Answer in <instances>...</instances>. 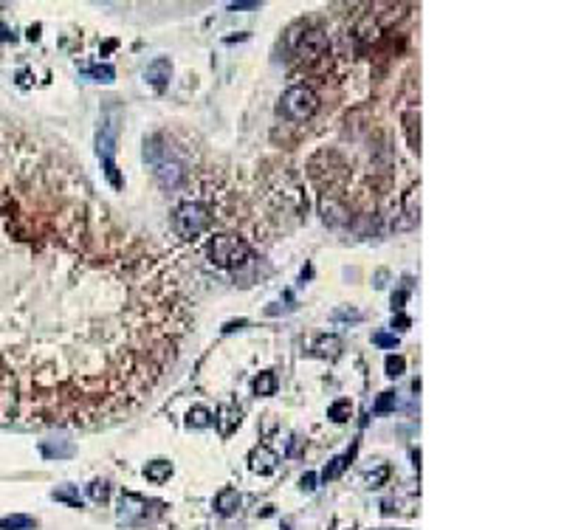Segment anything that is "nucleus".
Returning <instances> with one entry per match:
<instances>
[{
  "instance_id": "nucleus-1",
  "label": "nucleus",
  "mask_w": 564,
  "mask_h": 530,
  "mask_svg": "<svg viewBox=\"0 0 564 530\" xmlns=\"http://www.w3.org/2000/svg\"><path fill=\"white\" fill-rule=\"evenodd\" d=\"M212 223H215V215H212V206L203 200H183L178 209L172 212V226L175 235L183 240H195L203 232H209Z\"/></svg>"
},
{
  "instance_id": "nucleus-2",
  "label": "nucleus",
  "mask_w": 564,
  "mask_h": 530,
  "mask_svg": "<svg viewBox=\"0 0 564 530\" xmlns=\"http://www.w3.org/2000/svg\"><path fill=\"white\" fill-rule=\"evenodd\" d=\"M206 257L218 268H240L251 260V246L238 235H218L206 243Z\"/></svg>"
},
{
  "instance_id": "nucleus-3",
  "label": "nucleus",
  "mask_w": 564,
  "mask_h": 530,
  "mask_svg": "<svg viewBox=\"0 0 564 530\" xmlns=\"http://www.w3.org/2000/svg\"><path fill=\"white\" fill-rule=\"evenodd\" d=\"M316 110H319V94L305 82L291 85L285 94L279 96V105H277V113L288 122H308Z\"/></svg>"
},
{
  "instance_id": "nucleus-4",
  "label": "nucleus",
  "mask_w": 564,
  "mask_h": 530,
  "mask_svg": "<svg viewBox=\"0 0 564 530\" xmlns=\"http://www.w3.org/2000/svg\"><path fill=\"white\" fill-rule=\"evenodd\" d=\"M144 158L153 164V172L158 178V183L164 189H178L181 187V181L186 178V170L178 158L170 155L167 147H158L155 142H147L144 144Z\"/></svg>"
},
{
  "instance_id": "nucleus-5",
  "label": "nucleus",
  "mask_w": 564,
  "mask_h": 530,
  "mask_svg": "<svg viewBox=\"0 0 564 530\" xmlns=\"http://www.w3.org/2000/svg\"><path fill=\"white\" fill-rule=\"evenodd\" d=\"M294 51L305 65H319L331 57V34L322 29H305L294 42Z\"/></svg>"
},
{
  "instance_id": "nucleus-6",
  "label": "nucleus",
  "mask_w": 564,
  "mask_h": 530,
  "mask_svg": "<svg viewBox=\"0 0 564 530\" xmlns=\"http://www.w3.org/2000/svg\"><path fill=\"white\" fill-rule=\"evenodd\" d=\"M97 153L102 158V167H105V175L110 178V183L116 189H122V178H119V170H116V161H113V153H116V138H113V130L105 127L99 130L97 135Z\"/></svg>"
},
{
  "instance_id": "nucleus-7",
  "label": "nucleus",
  "mask_w": 564,
  "mask_h": 530,
  "mask_svg": "<svg viewBox=\"0 0 564 530\" xmlns=\"http://www.w3.org/2000/svg\"><path fill=\"white\" fill-rule=\"evenodd\" d=\"M147 519V499H141L136 494L122 496V508H119V522L125 525H138Z\"/></svg>"
},
{
  "instance_id": "nucleus-8",
  "label": "nucleus",
  "mask_w": 564,
  "mask_h": 530,
  "mask_svg": "<svg viewBox=\"0 0 564 530\" xmlns=\"http://www.w3.org/2000/svg\"><path fill=\"white\" fill-rule=\"evenodd\" d=\"M277 463H279V457L268 446H257L248 457V466H251L254 474H271L277 468Z\"/></svg>"
},
{
  "instance_id": "nucleus-9",
  "label": "nucleus",
  "mask_w": 564,
  "mask_h": 530,
  "mask_svg": "<svg viewBox=\"0 0 564 530\" xmlns=\"http://www.w3.org/2000/svg\"><path fill=\"white\" fill-rule=\"evenodd\" d=\"M240 421H243V414H240V409H238V406H231V403H223V406L218 409V418H215V426H218L220 437H229V434H234V429H238V426H240Z\"/></svg>"
},
{
  "instance_id": "nucleus-10",
  "label": "nucleus",
  "mask_w": 564,
  "mask_h": 530,
  "mask_svg": "<svg viewBox=\"0 0 564 530\" xmlns=\"http://www.w3.org/2000/svg\"><path fill=\"white\" fill-rule=\"evenodd\" d=\"M401 122H404V133H407V144L415 153H420V113H418V107H409Z\"/></svg>"
},
{
  "instance_id": "nucleus-11",
  "label": "nucleus",
  "mask_w": 564,
  "mask_h": 530,
  "mask_svg": "<svg viewBox=\"0 0 564 530\" xmlns=\"http://www.w3.org/2000/svg\"><path fill=\"white\" fill-rule=\"evenodd\" d=\"M147 82L150 85H155L158 90L164 88V85H167L170 82V77H172V65H170V59H164V57H158L155 62H150L147 65Z\"/></svg>"
},
{
  "instance_id": "nucleus-12",
  "label": "nucleus",
  "mask_w": 564,
  "mask_h": 530,
  "mask_svg": "<svg viewBox=\"0 0 564 530\" xmlns=\"http://www.w3.org/2000/svg\"><path fill=\"white\" fill-rule=\"evenodd\" d=\"M240 502H243V496L238 494V488H223V491L215 496V508H218V514L231 516L234 511L240 508Z\"/></svg>"
},
{
  "instance_id": "nucleus-13",
  "label": "nucleus",
  "mask_w": 564,
  "mask_h": 530,
  "mask_svg": "<svg viewBox=\"0 0 564 530\" xmlns=\"http://www.w3.org/2000/svg\"><path fill=\"white\" fill-rule=\"evenodd\" d=\"M144 477L150 482H155V486H164V482L172 477V463H167V460H153V463L144 466Z\"/></svg>"
},
{
  "instance_id": "nucleus-14",
  "label": "nucleus",
  "mask_w": 564,
  "mask_h": 530,
  "mask_svg": "<svg viewBox=\"0 0 564 530\" xmlns=\"http://www.w3.org/2000/svg\"><path fill=\"white\" fill-rule=\"evenodd\" d=\"M313 353H316L319 358H336V356L342 353V339H339V336H322V339H316Z\"/></svg>"
},
{
  "instance_id": "nucleus-15",
  "label": "nucleus",
  "mask_w": 564,
  "mask_h": 530,
  "mask_svg": "<svg viewBox=\"0 0 564 530\" xmlns=\"http://www.w3.org/2000/svg\"><path fill=\"white\" fill-rule=\"evenodd\" d=\"M215 423V414H212L206 406H192L190 414H186V426L190 429H206Z\"/></svg>"
},
{
  "instance_id": "nucleus-16",
  "label": "nucleus",
  "mask_w": 564,
  "mask_h": 530,
  "mask_svg": "<svg viewBox=\"0 0 564 530\" xmlns=\"http://www.w3.org/2000/svg\"><path fill=\"white\" fill-rule=\"evenodd\" d=\"M0 530H34V519L26 514H12L0 519Z\"/></svg>"
},
{
  "instance_id": "nucleus-17",
  "label": "nucleus",
  "mask_w": 564,
  "mask_h": 530,
  "mask_svg": "<svg viewBox=\"0 0 564 530\" xmlns=\"http://www.w3.org/2000/svg\"><path fill=\"white\" fill-rule=\"evenodd\" d=\"M254 393L263 395V398L274 395V393H277V375H274V373H260V375L254 378Z\"/></svg>"
},
{
  "instance_id": "nucleus-18",
  "label": "nucleus",
  "mask_w": 564,
  "mask_h": 530,
  "mask_svg": "<svg viewBox=\"0 0 564 530\" xmlns=\"http://www.w3.org/2000/svg\"><path fill=\"white\" fill-rule=\"evenodd\" d=\"M350 414H352V403H350L347 398L336 401L331 409H327V418H331L333 423H347V421H350Z\"/></svg>"
},
{
  "instance_id": "nucleus-19",
  "label": "nucleus",
  "mask_w": 564,
  "mask_h": 530,
  "mask_svg": "<svg viewBox=\"0 0 564 530\" xmlns=\"http://www.w3.org/2000/svg\"><path fill=\"white\" fill-rule=\"evenodd\" d=\"M85 77H90L93 82H113L116 71L110 65H90V68H85Z\"/></svg>"
},
{
  "instance_id": "nucleus-20",
  "label": "nucleus",
  "mask_w": 564,
  "mask_h": 530,
  "mask_svg": "<svg viewBox=\"0 0 564 530\" xmlns=\"http://www.w3.org/2000/svg\"><path fill=\"white\" fill-rule=\"evenodd\" d=\"M88 494H90L93 502H107L110 499V486H107V482H102V479H97V482H90Z\"/></svg>"
},
{
  "instance_id": "nucleus-21",
  "label": "nucleus",
  "mask_w": 564,
  "mask_h": 530,
  "mask_svg": "<svg viewBox=\"0 0 564 530\" xmlns=\"http://www.w3.org/2000/svg\"><path fill=\"white\" fill-rule=\"evenodd\" d=\"M407 370V361L401 356H387V375L389 378H398V375H404Z\"/></svg>"
},
{
  "instance_id": "nucleus-22",
  "label": "nucleus",
  "mask_w": 564,
  "mask_h": 530,
  "mask_svg": "<svg viewBox=\"0 0 564 530\" xmlns=\"http://www.w3.org/2000/svg\"><path fill=\"white\" fill-rule=\"evenodd\" d=\"M347 460H350L347 454H344V457H336L333 463H331V466H327V468L322 471V477H324V479H336V477H339V474H342V471L347 468Z\"/></svg>"
},
{
  "instance_id": "nucleus-23",
  "label": "nucleus",
  "mask_w": 564,
  "mask_h": 530,
  "mask_svg": "<svg viewBox=\"0 0 564 530\" xmlns=\"http://www.w3.org/2000/svg\"><path fill=\"white\" fill-rule=\"evenodd\" d=\"M389 409H395V395L392 393H384L379 401H375V412H389Z\"/></svg>"
},
{
  "instance_id": "nucleus-24",
  "label": "nucleus",
  "mask_w": 564,
  "mask_h": 530,
  "mask_svg": "<svg viewBox=\"0 0 564 530\" xmlns=\"http://www.w3.org/2000/svg\"><path fill=\"white\" fill-rule=\"evenodd\" d=\"M372 341L379 344V347H398V336H389V333H375Z\"/></svg>"
},
{
  "instance_id": "nucleus-25",
  "label": "nucleus",
  "mask_w": 564,
  "mask_h": 530,
  "mask_svg": "<svg viewBox=\"0 0 564 530\" xmlns=\"http://www.w3.org/2000/svg\"><path fill=\"white\" fill-rule=\"evenodd\" d=\"M387 477H389V468H387V466H381V468H379V471H375V474H370V477H367V482H370V488H379V486H381V482H384Z\"/></svg>"
},
{
  "instance_id": "nucleus-26",
  "label": "nucleus",
  "mask_w": 564,
  "mask_h": 530,
  "mask_svg": "<svg viewBox=\"0 0 564 530\" xmlns=\"http://www.w3.org/2000/svg\"><path fill=\"white\" fill-rule=\"evenodd\" d=\"M316 488V474H305L302 477V491H313Z\"/></svg>"
},
{
  "instance_id": "nucleus-27",
  "label": "nucleus",
  "mask_w": 564,
  "mask_h": 530,
  "mask_svg": "<svg viewBox=\"0 0 564 530\" xmlns=\"http://www.w3.org/2000/svg\"><path fill=\"white\" fill-rule=\"evenodd\" d=\"M257 6H260L257 0H240V3H231L234 12H238V9H257Z\"/></svg>"
}]
</instances>
